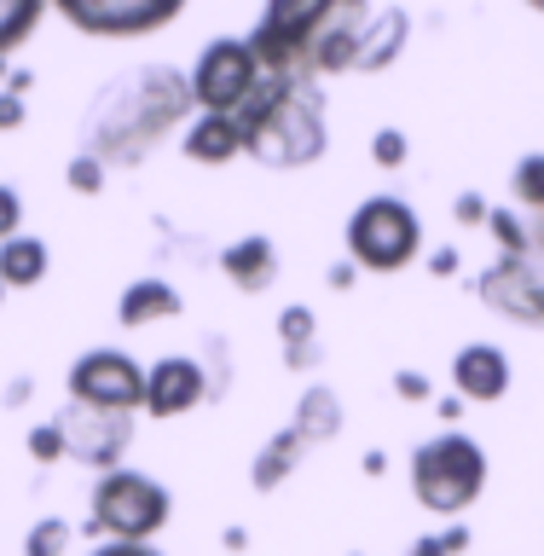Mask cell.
I'll use <instances>...</instances> for the list:
<instances>
[{"label": "cell", "mask_w": 544, "mask_h": 556, "mask_svg": "<svg viewBox=\"0 0 544 556\" xmlns=\"http://www.w3.org/2000/svg\"><path fill=\"white\" fill-rule=\"evenodd\" d=\"M168 486L146 476V469H111L93 486V516L87 533L93 539H116V545H146L151 533L168 528Z\"/></svg>", "instance_id": "cell-4"}, {"label": "cell", "mask_w": 544, "mask_h": 556, "mask_svg": "<svg viewBox=\"0 0 544 556\" xmlns=\"http://www.w3.org/2000/svg\"><path fill=\"white\" fill-rule=\"evenodd\" d=\"M24 400H29V377H17L12 389H7V406H24Z\"/></svg>", "instance_id": "cell-39"}, {"label": "cell", "mask_w": 544, "mask_h": 556, "mask_svg": "<svg viewBox=\"0 0 544 556\" xmlns=\"http://www.w3.org/2000/svg\"><path fill=\"white\" fill-rule=\"evenodd\" d=\"M0 302H7V285H0Z\"/></svg>", "instance_id": "cell-41"}, {"label": "cell", "mask_w": 544, "mask_h": 556, "mask_svg": "<svg viewBox=\"0 0 544 556\" xmlns=\"http://www.w3.org/2000/svg\"><path fill=\"white\" fill-rule=\"evenodd\" d=\"M510 191H516V203L528 208V215H544V151L521 156L516 174H510Z\"/></svg>", "instance_id": "cell-24"}, {"label": "cell", "mask_w": 544, "mask_h": 556, "mask_svg": "<svg viewBox=\"0 0 544 556\" xmlns=\"http://www.w3.org/2000/svg\"><path fill=\"white\" fill-rule=\"evenodd\" d=\"M452 389L458 400H481V406H493V400L510 394V354L493 342H469L452 354Z\"/></svg>", "instance_id": "cell-13"}, {"label": "cell", "mask_w": 544, "mask_h": 556, "mask_svg": "<svg viewBox=\"0 0 544 556\" xmlns=\"http://www.w3.org/2000/svg\"><path fill=\"white\" fill-rule=\"evenodd\" d=\"M452 215H458V226H486V215H493V208H486L476 191H464V198L452 203Z\"/></svg>", "instance_id": "cell-31"}, {"label": "cell", "mask_w": 544, "mask_h": 556, "mask_svg": "<svg viewBox=\"0 0 544 556\" xmlns=\"http://www.w3.org/2000/svg\"><path fill=\"white\" fill-rule=\"evenodd\" d=\"M371 156H377V168H400L412 156V139L400 134V128H377V139H371Z\"/></svg>", "instance_id": "cell-29"}, {"label": "cell", "mask_w": 544, "mask_h": 556, "mask_svg": "<svg viewBox=\"0 0 544 556\" xmlns=\"http://www.w3.org/2000/svg\"><path fill=\"white\" fill-rule=\"evenodd\" d=\"M208 400V371L191 354H163L146 371V412L151 417H186Z\"/></svg>", "instance_id": "cell-12"}, {"label": "cell", "mask_w": 544, "mask_h": 556, "mask_svg": "<svg viewBox=\"0 0 544 556\" xmlns=\"http://www.w3.org/2000/svg\"><path fill=\"white\" fill-rule=\"evenodd\" d=\"M486 232H493L498 255H539V250H533V232H528V220H521V215H510V208H493V215H486Z\"/></svg>", "instance_id": "cell-23"}, {"label": "cell", "mask_w": 544, "mask_h": 556, "mask_svg": "<svg viewBox=\"0 0 544 556\" xmlns=\"http://www.w3.org/2000/svg\"><path fill=\"white\" fill-rule=\"evenodd\" d=\"M198 99H191V76L174 64H139L122 70L116 81L99 87V99L81 116V151L99 156L104 168H139L163 139L191 122Z\"/></svg>", "instance_id": "cell-1"}, {"label": "cell", "mask_w": 544, "mask_h": 556, "mask_svg": "<svg viewBox=\"0 0 544 556\" xmlns=\"http://www.w3.org/2000/svg\"><path fill=\"white\" fill-rule=\"evenodd\" d=\"M406 35H412V17L400 12V7H382L371 12V24H365V41H359V64L365 76H377V70H389L400 59V47H406Z\"/></svg>", "instance_id": "cell-18"}, {"label": "cell", "mask_w": 544, "mask_h": 556, "mask_svg": "<svg viewBox=\"0 0 544 556\" xmlns=\"http://www.w3.org/2000/svg\"><path fill=\"white\" fill-rule=\"evenodd\" d=\"M243 156L261 168H307L325 156V93L313 76H261L250 104L238 111Z\"/></svg>", "instance_id": "cell-2"}, {"label": "cell", "mask_w": 544, "mask_h": 556, "mask_svg": "<svg viewBox=\"0 0 544 556\" xmlns=\"http://www.w3.org/2000/svg\"><path fill=\"white\" fill-rule=\"evenodd\" d=\"M0 81H7V52H0Z\"/></svg>", "instance_id": "cell-40"}, {"label": "cell", "mask_w": 544, "mask_h": 556, "mask_svg": "<svg viewBox=\"0 0 544 556\" xmlns=\"http://www.w3.org/2000/svg\"><path fill=\"white\" fill-rule=\"evenodd\" d=\"M330 12H337V0H273L250 35L261 76H307L313 41L330 24Z\"/></svg>", "instance_id": "cell-6"}, {"label": "cell", "mask_w": 544, "mask_h": 556, "mask_svg": "<svg viewBox=\"0 0 544 556\" xmlns=\"http://www.w3.org/2000/svg\"><path fill=\"white\" fill-rule=\"evenodd\" d=\"M35 24H41V0H0V52H12Z\"/></svg>", "instance_id": "cell-26"}, {"label": "cell", "mask_w": 544, "mask_h": 556, "mask_svg": "<svg viewBox=\"0 0 544 556\" xmlns=\"http://www.w3.org/2000/svg\"><path fill=\"white\" fill-rule=\"evenodd\" d=\"M278 337H284V365L290 371H313V365L325 359L319 319H313V307H302V302H290L284 313H278Z\"/></svg>", "instance_id": "cell-20"}, {"label": "cell", "mask_w": 544, "mask_h": 556, "mask_svg": "<svg viewBox=\"0 0 544 556\" xmlns=\"http://www.w3.org/2000/svg\"><path fill=\"white\" fill-rule=\"evenodd\" d=\"M406 556H446V545H441V533H423V539H412Z\"/></svg>", "instance_id": "cell-37"}, {"label": "cell", "mask_w": 544, "mask_h": 556, "mask_svg": "<svg viewBox=\"0 0 544 556\" xmlns=\"http://www.w3.org/2000/svg\"><path fill=\"white\" fill-rule=\"evenodd\" d=\"M64 429V458L93 464L99 476H111L122 464V452L134 446V412H87V406H64L59 412Z\"/></svg>", "instance_id": "cell-10"}, {"label": "cell", "mask_w": 544, "mask_h": 556, "mask_svg": "<svg viewBox=\"0 0 544 556\" xmlns=\"http://www.w3.org/2000/svg\"><path fill=\"white\" fill-rule=\"evenodd\" d=\"M429 273L434 278H452V273H458V250H452V243H446V250H434L429 255Z\"/></svg>", "instance_id": "cell-34"}, {"label": "cell", "mask_w": 544, "mask_h": 556, "mask_svg": "<svg viewBox=\"0 0 544 556\" xmlns=\"http://www.w3.org/2000/svg\"><path fill=\"white\" fill-rule=\"evenodd\" d=\"M69 539H76V528H69L64 516H41V521L24 533V556H64Z\"/></svg>", "instance_id": "cell-25"}, {"label": "cell", "mask_w": 544, "mask_h": 556, "mask_svg": "<svg viewBox=\"0 0 544 556\" xmlns=\"http://www.w3.org/2000/svg\"><path fill=\"white\" fill-rule=\"evenodd\" d=\"M17 220H24V198H17V191L0 180V243L17 238Z\"/></svg>", "instance_id": "cell-30"}, {"label": "cell", "mask_w": 544, "mask_h": 556, "mask_svg": "<svg viewBox=\"0 0 544 556\" xmlns=\"http://www.w3.org/2000/svg\"><path fill=\"white\" fill-rule=\"evenodd\" d=\"M69 406L87 412H134L146 406V365H134V354L122 348H87L64 377Z\"/></svg>", "instance_id": "cell-8"}, {"label": "cell", "mask_w": 544, "mask_h": 556, "mask_svg": "<svg viewBox=\"0 0 544 556\" xmlns=\"http://www.w3.org/2000/svg\"><path fill=\"white\" fill-rule=\"evenodd\" d=\"M69 191H81V198L104 191V163H99V156H87V151L69 156Z\"/></svg>", "instance_id": "cell-28"}, {"label": "cell", "mask_w": 544, "mask_h": 556, "mask_svg": "<svg viewBox=\"0 0 544 556\" xmlns=\"http://www.w3.org/2000/svg\"><path fill=\"white\" fill-rule=\"evenodd\" d=\"M441 545H446V556H458V551H469V528H464V521H452V528L441 533Z\"/></svg>", "instance_id": "cell-36"}, {"label": "cell", "mask_w": 544, "mask_h": 556, "mask_svg": "<svg viewBox=\"0 0 544 556\" xmlns=\"http://www.w3.org/2000/svg\"><path fill=\"white\" fill-rule=\"evenodd\" d=\"M47 267H52V255H47V243L41 238H7L0 243V285L7 290H35L47 278Z\"/></svg>", "instance_id": "cell-21"}, {"label": "cell", "mask_w": 544, "mask_h": 556, "mask_svg": "<svg viewBox=\"0 0 544 556\" xmlns=\"http://www.w3.org/2000/svg\"><path fill=\"white\" fill-rule=\"evenodd\" d=\"M295 434H302L307 446H319V441H337L342 434V400L330 382H313V389L302 394V406H295Z\"/></svg>", "instance_id": "cell-19"}, {"label": "cell", "mask_w": 544, "mask_h": 556, "mask_svg": "<svg viewBox=\"0 0 544 556\" xmlns=\"http://www.w3.org/2000/svg\"><path fill=\"white\" fill-rule=\"evenodd\" d=\"M423 250V220H417L412 203L400 198H365L354 215H347V261L371 273H400L406 261Z\"/></svg>", "instance_id": "cell-5"}, {"label": "cell", "mask_w": 544, "mask_h": 556, "mask_svg": "<svg viewBox=\"0 0 544 556\" xmlns=\"http://www.w3.org/2000/svg\"><path fill=\"white\" fill-rule=\"evenodd\" d=\"M365 24H371V7H337L330 12V24L319 29V41H313V59H307V76H337V70H354L359 64V41H365Z\"/></svg>", "instance_id": "cell-14"}, {"label": "cell", "mask_w": 544, "mask_h": 556, "mask_svg": "<svg viewBox=\"0 0 544 556\" xmlns=\"http://www.w3.org/2000/svg\"><path fill=\"white\" fill-rule=\"evenodd\" d=\"M394 394H400V400H429V377H417V371H394Z\"/></svg>", "instance_id": "cell-33"}, {"label": "cell", "mask_w": 544, "mask_h": 556, "mask_svg": "<svg viewBox=\"0 0 544 556\" xmlns=\"http://www.w3.org/2000/svg\"><path fill=\"white\" fill-rule=\"evenodd\" d=\"M180 151L191 156V163H232V156H243V128L238 116H191L186 134H180Z\"/></svg>", "instance_id": "cell-17"}, {"label": "cell", "mask_w": 544, "mask_h": 556, "mask_svg": "<svg viewBox=\"0 0 544 556\" xmlns=\"http://www.w3.org/2000/svg\"><path fill=\"white\" fill-rule=\"evenodd\" d=\"M29 458H35V464H59V458H64V429H59V417L29 429Z\"/></svg>", "instance_id": "cell-27"}, {"label": "cell", "mask_w": 544, "mask_h": 556, "mask_svg": "<svg viewBox=\"0 0 544 556\" xmlns=\"http://www.w3.org/2000/svg\"><path fill=\"white\" fill-rule=\"evenodd\" d=\"M261 87V64L250 41H232V35H220V41H208L198 52V70H191V99H198L203 116H238L250 93Z\"/></svg>", "instance_id": "cell-7"}, {"label": "cell", "mask_w": 544, "mask_h": 556, "mask_svg": "<svg viewBox=\"0 0 544 556\" xmlns=\"http://www.w3.org/2000/svg\"><path fill=\"white\" fill-rule=\"evenodd\" d=\"M174 313H186V295L168 285V278H134L116 302V325L122 330H146V325H163Z\"/></svg>", "instance_id": "cell-15"}, {"label": "cell", "mask_w": 544, "mask_h": 556, "mask_svg": "<svg viewBox=\"0 0 544 556\" xmlns=\"http://www.w3.org/2000/svg\"><path fill=\"white\" fill-rule=\"evenodd\" d=\"M302 452H307V441L295 429H278L267 446L255 452V469H250V486L255 493H273V486H284L290 481V469L302 464Z\"/></svg>", "instance_id": "cell-22"}, {"label": "cell", "mask_w": 544, "mask_h": 556, "mask_svg": "<svg viewBox=\"0 0 544 556\" xmlns=\"http://www.w3.org/2000/svg\"><path fill=\"white\" fill-rule=\"evenodd\" d=\"M354 285V261H337V267H330V290H347Z\"/></svg>", "instance_id": "cell-38"}, {"label": "cell", "mask_w": 544, "mask_h": 556, "mask_svg": "<svg viewBox=\"0 0 544 556\" xmlns=\"http://www.w3.org/2000/svg\"><path fill=\"white\" fill-rule=\"evenodd\" d=\"M486 486V452L469 434L446 429L412 452V493L434 516H464Z\"/></svg>", "instance_id": "cell-3"}, {"label": "cell", "mask_w": 544, "mask_h": 556, "mask_svg": "<svg viewBox=\"0 0 544 556\" xmlns=\"http://www.w3.org/2000/svg\"><path fill=\"white\" fill-rule=\"evenodd\" d=\"M59 17L87 35H151L180 17V0H59Z\"/></svg>", "instance_id": "cell-11"}, {"label": "cell", "mask_w": 544, "mask_h": 556, "mask_svg": "<svg viewBox=\"0 0 544 556\" xmlns=\"http://www.w3.org/2000/svg\"><path fill=\"white\" fill-rule=\"evenodd\" d=\"M476 295L510 325L544 330V255H498L476 278Z\"/></svg>", "instance_id": "cell-9"}, {"label": "cell", "mask_w": 544, "mask_h": 556, "mask_svg": "<svg viewBox=\"0 0 544 556\" xmlns=\"http://www.w3.org/2000/svg\"><path fill=\"white\" fill-rule=\"evenodd\" d=\"M0 128H24V93H12V87H0Z\"/></svg>", "instance_id": "cell-32"}, {"label": "cell", "mask_w": 544, "mask_h": 556, "mask_svg": "<svg viewBox=\"0 0 544 556\" xmlns=\"http://www.w3.org/2000/svg\"><path fill=\"white\" fill-rule=\"evenodd\" d=\"M87 556H163V551H151V545H116V539H111V545H93Z\"/></svg>", "instance_id": "cell-35"}, {"label": "cell", "mask_w": 544, "mask_h": 556, "mask_svg": "<svg viewBox=\"0 0 544 556\" xmlns=\"http://www.w3.org/2000/svg\"><path fill=\"white\" fill-rule=\"evenodd\" d=\"M220 273L232 278V285H238L243 295L267 290L273 278H278V250H273V238H261V232H250V238L226 243V250H220Z\"/></svg>", "instance_id": "cell-16"}]
</instances>
